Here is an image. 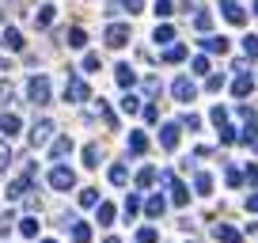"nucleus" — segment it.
I'll list each match as a JSON object with an SVG mask.
<instances>
[{
	"label": "nucleus",
	"instance_id": "nucleus-1",
	"mask_svg": "<svg viewBox=\"0 0 258 243\" xmlns=\"http://www.w3.org/2000/svg\"><path fill=\"white\" fill-rule=\"evenodd\" d=\"M27 99L34 106H46L49 103V76H31L27 80Z\"/></svg>",
	"mask_w": 258,
	"mask_h": 243
},
{
	"label": "nucleus",
	"instance_id": "nucleus-2",
	"mask_svg": "<svg viewBox=\"0 0 258 243\" xmlns=\"http://www.w3.org/2000/svg\"><path fill=\"white\" fill-rule=\"evenodd\" d=\"M84 99H91V88L73 73L69 80H64V103H84Z\"/></svg>",
	"mask_w": 258,
	"mask_h": 243
},
{
	"label": "nucleus",
	"instance_id": "nucleus-3",
	"mask_svg": "<svg viewBox=\"0 0 258 243\" xmlns=\"http://www.w3.org/2000/svg\"><path fill=\"white\" fill-rule=\"evenodd\" d=\"M53 130H57V126H53L49 118H38V122L31 126V145H34V148L49 145V141H53Z\"/></svg>",
	"mask_w": 258,
	"mask_h": 243
},
{
	"label": "nucleus",
	"instance_id": "nucleus-4",
	"mask_svg": "<svg viewBox=\"0 0 258 243\" xmlns=\"http://www.w3.org/2000/svg\"><path fill=\"white\" fill-rule=\"evenodd\" d=\"M49 187L53 190H73L76 187V171L73 167H53L49 171Z\"/></svg>",
	"mask_w": 258,
	"mask_h": 243
},
{
	"label": "nucleus",
	"instance_id": "nucleus-5",
	"mask_svg": "<svg viewBox=\"0 0 258 243\" xmlns=\"http://www.w3.org/2000/svg\"><path fill=\"white\" fill-rule=\"evenodd\" d=\"M171 95H175V99H178V103H190V99H194V95H198V84H194V80H190V76H178V80H175V84H171Z\"/></svg>",
	"mask_w": 258,
	"mask_h": 243
},
{
	"label": "nucleus",
	"instance_id": "nucleus-6",
	"mask_svg": "<svg viewBox=\"0 0 258 243\" xmlns=\"http://www.w3.org/2000/svg\"><path fill=\"white\" fill-rule=\"evenodd\" d=\"M125 42H129V27L125 23H110L106 27V46L110 49H121Z\"/></svg>",
	"mask_w": 258,
	"mask_h": 243
},
{
	"label": "nucleus",
	"instance_id": "nucleus-7",
	"mask_svg": "<svg viewBox=\"0 0 258 243\" xmlns=\"http://www.w3.org/2000/svg\"><path fill=\"white\" fill-rule=\"evenodd\" d=\"M163 183H171V202H175V205H186V202H190V190H186L182 183L171 175V171H163Z\"/></svg>",
	"mask_w": 258,
	"mask_h": 243
},
{
	"label": "nucleus",
	"instance_id": "nucleus-8",
	"mask_svg": "<svg viewBox=\"0 0 258 243\" xmlns=\"http://www.w3.org/2000/svg\"><path fill=\"white\" fill-rule=\"evenodd\" d=\"M0 46H4V49H16V53H19V49H23V34H19L16 27H4V31H0Z\"/></svg>",
	"mask_w": 258,
	"mask_h": 243
},
{
	"label": "nucleus",
	"instance_id": "nucleus-9",
	"mask_svg": "<svg viewBox=\"0 0 258 243\" xmlns=\"http://www.w3.org/2000/svg\"><path fill=\"white\" fill-rule=\"evenodd\" d=\"M34 175H38V171H34V167H27V175H19L16 183H12V187H8V198H23V194H27V187H31V178H34Z\"/></svg>",
	"mask_w": 258,
	"mask_h": 243
},
{
	"label": "nucleus",
	"instance_id": "nucleus-10",
	"mask_svg": "<svg viewBox=\"0 0 258 243\" xmlns=\"http://www.w3.org/2000/svg\"><path fill=\"white\" fill-rule=\"evenodd\" d=\"M178 130H182L178 122H167V126H163V130H160V145L167 148V152H171V148L178 145Z\"/></svg>",
	"mask_w": 258,
	"mask_h": 243
},
{
	"label": "nucleus",
	"instance_id": "nucleus-11",
	"mask_svg": "<svg viewBox=\"0 0 258 243\" xmlns=\"http://www.w3.org/2000/svg\"><path fill=\"white\" fill-rule=\"evenodd\" d=\"M69 152H73V137H53V145H49V160H64Z\"/></svg>",
	"mask_w": 258,
	"mask_h": 243
},
{
	"label": "nucleus",
	"instance_id": "nucleus-12",
	"mask_svg": "<svg viewBox=\"0 0 258 243\" xmlns=\"http://www.w3.org/2000/svg\"><path fill=\"white\" fill-rule=\"evenodd\" d=\"M64 42L73 49H84L88 46V31H84V27H69V31H64Z\"/></svg>",
	"mask_w": 258,
	"mask_h": 243
},
{
	"label": "nucleus",
	"instance_id": "nucleus-13",
	"mask_svg": "<svg viewBox=\"0 0 258 243\" xmlns=\"http://www.w3.org/2000/svg\"><path fill=\"white\" fill-rule=\"evenodd\" d=\"M19 126H23V122H19V114H4V118H0V133H4V137H16L19 133Z\"/></svg>",
	"mask_w": 258,
	"mask_h": 243
},
{
	"label": "nucleus",
	"instance_id": "nucleus-14",
	"mask_svg": "<svg viewBox=\"0 0 258 243\" xmlns=\"http://www.w3.org/2000/svg\"><path fill=\"white\" fill-rule=\"evenodd\" d=\"M213 232H217V239H220V243H239V239H243V235H239V232H235V228H232V224H224V220H220V224H217V228H213Z\"/></svg>",
	"mask_w": 258,
	"mask_h": 243
},
{
	"label": "nucleus",
	"instance_id": "nucleus-15",
	"mask_svg": "<svg viewBox=\"0 0 258 243\" xmlns=\"http://www.w3.org/2000/svg\"><path fill=\"white\" fill-rule=\"evenodd\" d=\"M202 46L209 49V53H228V38H217V34H205Z\"/></svg>",
	"mask_w": 258,
	"mask_h": 243
},
{
	"label": "nucleus",
	"instance_id": "nucleus-16",
	"mask_svg": "<svg viewBox=\"0 0 258 243\" xmlns=\"http://www.w3.org/2000/svg\"><path fill=\"white\" fill-rule=\"evenodd\" d=\"M145 148H148V137H145L141 130H133V133H129V152H133V156H141Z\"/></svg>",
	"mask_w": 258,
	"mask_h": 243
},
{
	"label": "nucleus",
	"instance_id": "nucleus-17",
	"mask_svg": "<svg viewBox=\"0 0 258 243\" xmlns=\"http://www.w3.org/2000/svg\"><path fill=\"white\" fill-rule=\"evenodd\" d=\"M224 16H228V23H235V27H243V23H247V12H243L239 4H228V8H224Z\"/></svg>",
	"mask_w": 258,
	"mask_h": 243
},
{
	"label": "nucleus",
	"instance_id": "nucleus-18",
	"mask_svg": "<svg viewBox=\"0 0 258 243\" xmlns=\"http://www.w3.org/2000/svg\"><path fill=\"white\" fill-rule=\"evenodd\" d=\"M53 16H57L53 4H42V8L34 12V23H38V27H49V23H53Z\"/></svg>",
	"mask_w": 258,
	"mask_h": 243
},
{
	"label": "nucleus",
	"instance_id": "nucleus-19",
	"mask_svg": "<svg viewBox=\"0 0 258 243\" xmlns=\"http://www.w3.org/2000/svg\"><path fill=\"white\" fill-rule=\"evenodd\" d=\"M114 80H118V88H133V80H137V76H133V69H129V65H118Z\"/></svg>",
	"mask_w": 258,
	"mask_h": 243
},
{
	"label": "nucleus",
	"instance_id": "nucleus-20",
	"mask_svg": "<svg viewBox=\"0 0 258 243\" xmlns=\"http://www.w3.org/2000/svg\"><path fill=\"white\" fill-rule=\"evenodd\" d=\"M110 183H114V187H125V183H129V167H125V163H114V167H110Z\"/></svg>",
	"mask_w": 258,
	"mask_h": 243
},
{
	"label": "nucleus",
	"instance_id": "nucleus-21",
	"mask_svg": "<svg viewBox=\"0 0 258 243\" xmlns=\"http://www.w3.org/2000/svg\"><path fill=\"white\" fill-rule=\"evenodd\" d=\"M163 209H167V202H163L160 194H152V198H148V202H145V213H148V217H160Z\"/></svg>",
	"mask_w": 258,
	"mask_h": 243
},
{
	"label": "nucleus",
	"instance_id": "nucleus-22",
	"mask_svg": "<svg viewBox=\"0 0 258 243\" xmlns=\"http://www.w3.org/2000/svg\"><path fill=\"white\" fill-rule=\"evenodd\" d=\"M250 91H254V80H250V76H239V80L232 84V95H239V99L250 95Z\"/></svg>",
	"mask_w": 258,
	"mask_h": 243
},
{
	"label": "nucleus",
	"instance_id": "nucleus-23",
	"mask_svg": "<svg viewBox=\"0 0 258 243\" xmlns=\"http://www.w3.org/2000/svg\"><path fill=\"white\" fill-rule=\"evenodd\" d=\"M73 239L76 243H88L91 239V224H88V220H76V224H73Z\"/></svg>",
	"mask_w": 258,
	"mask_h": 243
},
{
	"label": "nucleus",
	"instance_id": "nucleus-24",
	"mask_svg": "<svg viewBox=\"0 0 258 243\" xmlns=\"http://www.w3.org/2000/svg\"><path fill=\"white\" fill-rule=\"evenodd\" d=\"M194 190H198V194H213V175H205V171H202V175H198V178H194Z\"/></svg>",
	"mask_w": 258,
	"mask_h": 243
},
{
	"label": "nucleus",
	"instance_id": "nucleus-25",
	"mask_svg": "<svg viewBox=\"0 0 258 243\" xmlns=\"http://www.w3.org/2000/svg\"><path fill=\"white\" fill-rule=\"evenodd\" d=\"M99 156H103V152H99L95 141H91V145H84V163H88V167H99Z\"/></svg>",
	"mask_w": 258,
	"mask_h": 243
},
{
	"label": "nucleus",
	"instance_id": "nucleus-26",
	"mask_svg": "<svg viewBox=\"0 0 258 243\" xmlns=\"http://www.w3.org/2000/svg\"><path fill=\"white\" fill-rule=\"evenodd\" d=\"M99 118L106 122V130H118V118H114V110H110V106L103 103V99H99Z\"/></svg>",
	"mask_w": 258,
	"mask_h": 243
},
{
	"label": "nucleus",
	"instance_id": "nucleus-27",
	"mask_svg": "<svg viewBox=\"0 0 258 243\" xmlns=\"http://www.w3.org/2000/svg\"><path fill=\"white\" fill-rule=\"evenodd\" d=\"M95 220H99V224H114V205L110 202H99V217Z\"/></svg>",
	"mask_w": 258,
	"mask_h": 243
},
{
	"label": "nucleus",
	"instance_id": "nucleus-28",
	"mask_svg": "<svg viewBox=\"0 0 258 243\" xmlns=\"http://www.w3.org/2000/svg\"><path fill=\"white\" fill-rule=\"evenodd\" d=\"M12 99H16V91H12V84L4 80L0 84V106H4V114H8V106H12Z\"/></svg>",
	"mask_w": 258,
	"mask_h": 243
},
{
	"label": "nucleus",
	"instance_id": "nucleus-29",
	"mask_svg": "<svg viewBox=\"0 0 258 243\" xmlns=\"http://www.w3.org/2000/svg\"><path fill=\"white\" fill-rule=\"evenodd\" d=\"M194 27H198V31H209L213 27V12H194Z\"/></svg>",
	"mask_w": 258,
	"mask_h": 243
},
{
	"label": "nucleus",
	"instance_id": "nucleus-30",
	"mask_svg": "<svg viewBox=\"0 0 258 243\" xmlns=\"http://www.w3.org/2000/svg\"><path fill=\"white\" fill-rule=\"evenodd\" d=\"M171 38H175V31H171L167 23H163V27H156V42H160V46H171Z\"/></svg>",
	"mask_w": 258,
	"mask_h": 243
},
{
	"label": "nucleus",
	"instance_id": "nucleus-31",
	"mask_svg": "<svg viewBox=\"0 0 258 243\" xmlns=\"http://www.w3.org/2000/svg\"><path fill=\"white\" fill-rule=\"evenodd\" d=\"M137 213H141V198H137V194H129V198H125V217L133 220Z\"/></svg>",
	"mask_w": 258,
	"mask_h": 243
},
{
	"label": "nucleus",
	"instance_id": "nucleus-32",
	"mask_svg": "<svg viewBox=\"0 0 258 243\" xmlns=\"http://www.w3.org/2000/svg\"><path fill=\"white\" fill-rule=\"evenodd\" d=\"M163 61H171V65H175V61H186V49H182V46H167Z\"/></svg>",
	"mask_w": 258,
	"mask_h": 243
},
{
	"label": "nucleus",
	"instance_id": "nucleus-33",
	"mask_svg": "<svg viewBox=\"0 0 258 243\" xmlns=\"http://www.w3.org/2000/svg\"><path fill=\"white\" fill-rule=\"evenodd\" d=\"M156 183V167H141V175H137V187H152Z\"/></svg>",
	"mask_w": 258,
	"mask_h": 243
},
{
	"label": "nucleus",
	"instance_id": "nucleus-34",
	"mask_svg": "<svg viewBox=\"0 0 258 243\" xmlns=\"http://www.w3.org/2000/svg\"><path fill=\"white\" fill-rule=\"evenodd\" d=\"M19 232H23L27 239H34V235H38V220H34V217H27L23 224H19Z\"/></svg>",
	"mask_w": 258,
	"mask_h": 243
},
{
	"label": "nucleus",
	"instance_id": "nucleus-35",
	"mask_svg": "<svg viewBox=\"0 0 258 243\" xmlns=\"http://www.w3.org/2000/svg\"><path fill=\"white\" fill-rule=\"evenodd\" d=\"M137 243H160V232H156V228H141V232H137Z\"/></svg>",
	"mask_w": 258,
	"mask_h": 243
},
{
	"label": "nucleus",
	"instance_id": "nucleus-36",
	"mask_svg": "<svg viewBox=\"0 0 258 243\" xmlns=\"http://www.w3.org/2000/svg\"><path fill=\"white\" fill-rule=\"evenodd\" d=\"M209 118L217 122V130H224V126H228V110H224V106H213V114H209Z\"/></svg>",
	"mask_w": 258,
	"mask_h": 243
},
{
	"label": "nucleus",
	"instance_id": "nucleus-37",
	"mask_svg": "<svg viewBox=\"0 0 258 243\" xmlns=\"http://www.w3.org/2000/svg\"><path fill=\"white\" fill-rule=\"evenodd\" d=\"M171 12H175V4H171V0H156V16H160V19H167Z\"/></svg>",
	"mask_w": 258,
	"mask_h": 243
},
{
	"label": "nucleus",
	"instance_id": "nucleus-38",
	"mask_svg": "<svg viewBox=\"0 0 258 243\" xmlns=\"http://www.w3.org/2000/svg\"><path fill=\"white\" fill-rule=\"evenodd\" d=\"M99 69H103V65H99V53H88V57H84V73H99Z\"/></svg>",
	"mask_w": 258,
	"mask_h": 243
},
{
	"label": "nucleus",
	"instance_id": "nucleus-39",
	"mask_svg": "<svg viewBox=\"0 0 258 243\" xmlns=\"http://www.w3.org/2000/svg\"><path fill=\"white\" fill-rule=\"evenodd\" d=\"M121 110H125V114H137V110H141L137 95H125V99H121Z\"/></svg>",
	"mask_w": 258,
	"mask_h": 243
},
{
	"label": "nucleus",
	"instance_id": "nucleus-40",
	"mask_svg": "<svg viewBox=\"0 0 258 243\" xmlns=\"http://www.w3.org/2000/svg\"><path fill=\"white\" fill-rule=\"evenodd\" d=\"M194 73H198V76H209V57H194Z\"/></svg>",
	"mask_w": 258,
	"mask_h": 243
},
{
	"label": "nucleus",
	"instance_id": "nucleus-41",
	"mask_svg": "<svg viewBox=\"0 0 258 243\" xmlns=\"http://www.w3.org/2000/svg\"><path fill=\"white\" fill-rule=\"evenodd\" d=\"M243 53L247 57H258V38L250 34V38H243Z\"/></svg>",
	"mask_w": 258,
	"mask_h": 243
},
{
	"label": "nucleus",
	"instance_id": "nucleus-42",
	"mask_svg": "<svg viewBox=\"0 0 258 243\" xmlns=\"http://www.w3.org/2000/svg\"><path fill=\"white\" fill-rule=\"evenodd\" d=\"M80 205H88V209L99 205V194H95V190H80Z\"/></svg>",
	"mask_w": 258,
	"mask_h": 243
},
{
	"label": "nucleus",
	"instance_id": "nucleus-43",
	"mask_svg": "<svg viewBox=\"0 0 258 243\" xmlns=\"http://www.w3.org/2000/svg\"><path fill=\"white\" fill-rule=\"evenodd\" d=\"M8 163H12V148L0 141V171H8Z\"/></svg>",
	"mask_w": 258,
	"mask_h": 243
},
{
	"label": "nucleus",
	"instance_id": "nucleus-44",
	"mask_svg": "<svg viewBox=\"0 0 258 243\" xmlns=\"http://www.w3.org/2000/svg\"><path fill=\"white\" fill-rule=\"evenodd\" d=\"M205 88H209V91H220V88H224V76H209V80H205Z\"/></svg>",
	"mask_w": 258,
	"mask_h": 243
},
{
	"label": "nucleus",
	"instance_id": "nucleus-45",
	"mask_svg": "<svg viewBox=\"0 0 258 243\" xmlns=\"http://www.w3.org/2000/svg\"><path fill=\"white\" fill-rule=\"evenodd\" d=\"M182 126H186V130H198V126H202V118H198V114H186Z\"/></svg>",
	"mask_w": 258,
	"mask_h": 243
},
{
	"label": "nucleus",
	"instance_id": "nucleus-46",
	"mask_svg": "<svg viewBox=\"0 0 258 243\" xmlns=\"http://www.w3.org/2000/svg\"><path fill=\"white\" fill-rule=\"evenodd\" d=\"M145 91H148V95H156V91H160V80H156V76H148V80H145Z\"/></svg>",
	"mask_w": 258,
	"mask_h": 243
},
{
	"label": "nucleus",
	"instance_id": "nucleus-47",
	"mask_svg": "<svg viewBox=\"0 0 258 243\" xmlns=\"http://www.w3.org/2000/svg\"><path fill=\"white\" fill-rule=\"evenodd\" d=\"M156 118H160V110H156V106L148 103V106H145V122H156Z\"/></svg>",
	"mask_w": 258,
	"mask_h": 243
},
{
	"label": "nucleus",
	"instance_id": "nucleus-48",
	"mask_svg": "<svg viewBox=\"0 0 258 243\" xmlns=\"http://www.w3.org/2000/svg\"><path fill=\"white\" fill-rule=\"evenodd\" d=\"M220 141H224V145H232V141H235V130H228V126H224V130H220Z\"/></svg>",
	"mask_w": 258,
	"mask_h": 243
},
{
	"label": "nucleus",
	"instance_id": "nucleus-49",
	"mask_svg": "<svg viewBox=\"0 0 258 243\" xmlns=\"http://www.w3.org/2000/svg\"><path fill=\"white\" fill-rule=\"evenodd\" d=\"M247 183H250V187H258V167H247Z\"/></svg>",
	"mask_w": 258,
	"mask_h": 243
},
{
	"label": "nucleus",
	"instance_id": "nucleus-50",
	"mask_svg": "<svg viewBox=\"0 0 258 243\" xmlns=\"http://www.w3.org/2000/svg\"><path fill=\"white\" fill-rule=\"evenodd\" d=\"M247 209H250V213H258V194H250V198H247Z\"/></svg>",
	"mask_w": 258,
	"mask_h": 243
},
{
	"label": "nucleus",
	"instance_id": "nucleus-51",
	"mask_svg": "<svg viewBox=\"0 0 258 243\" xmlns=\"http://www.w3.org/2000/svg\"><path fill=\"white\" fill-rule=\"evenodd\" d=\"M141 4H145V0H125V8H129V12H141Z\"/></svg>",
	"mask_w": 258,
	"mask_h": 243
},
{
	"label": "nucleus",
	"instance_id": "nucleus-52",
	"mask_svg": "<svg viewBox=\"0 0 258 243\" xmlns=\"http://www.w3.org/2000/svg\"><path fill=\"white\" fill-rule=\"evenodd\" d=\"M228 4H235V0H220V8H228Z\"/></svg>",
	"mask_w": 258,
	"mask_h": 243
},
{
	"label": "nucleus",
	"instance_id": "nucleus-53",
	"mask_svg": "<svg viewBox=\"0 0 258 243\" xmlns=\"http://www.w3.org/2000/svg\"><path fill=\"white\" fill-rule=\"evenodd\" d=\"M254 16H258V0H254Z\"/></svg>",
	"mask_w": 258,
	"mask_h": 243
},
{
	"label": "nucleus",
	"instance_id": "nucleus-54",
	"mask_svg": "<svg viewBox=\"0 0 258 243\" xmlns=\"http://www.w3.org/2000/svg\"><path fill=\"white\" fill-rule=\"evenodd\" d=\"M106 243H118V239H114V235H110V239H106Z\"/></svg>",
	"mask_w": 258,
	"mask_h": 243
},
{
	"label": "nucleus",
	"instance_id": "nucleus-55",
	"mask_svg": "<svg viewBox=\"0 0 258 243\" xmlns=\"http://www.w3.org/2000/svg\"><path fill=\"white\" fill-rule=\"evenodd\" d=\"M42 243H53V239H42Z\"/></svg>",
	"mask_w": 258,
	"mask_h": 243
}]
</instances>
